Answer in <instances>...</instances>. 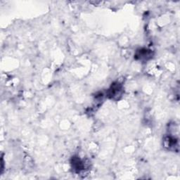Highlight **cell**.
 Masks as SVG:
<instances>
[{
	"instance_id": "6da1fadb",
	"label": "cell",
	"mask_w": 180,
	"mask_h": 180,
	"mask_svg": "<svg viewBox=\"0 0 180 180\" xmlns=\"http://www.w3.org/2000/svg\"><path fill=\"white\" fill-rule=\"evenodd\" d=\"M121 91V86L119 84L117 83L116 84H113L109 89V96H111L112 97H116V96L119 94L120 91Z\"/></svg>"
},
{
	"instance_id": "7a4b0ae2",
	"label": "cell",
	"mask_w": 180,
	"mask_h": 180,
	"mask_svg": "<svg viewBox=\"0 0 180 180\" xmlns=\"http://www.w3.org/2000/svg\"><path fill=\"white\" fill-rule=\"evenodd\" d=\"M151 52H149V50L146 49H142L140 50V52H138L137 54H136V57H139V56L140 59H143V58H145L146 59L148 58V56H151Z\"/></svg>"
}]
</instances>
